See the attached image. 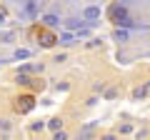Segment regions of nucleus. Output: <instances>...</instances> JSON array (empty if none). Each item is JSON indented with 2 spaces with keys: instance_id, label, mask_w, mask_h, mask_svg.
Here are the masks:
<instances>
[{
  "instance_id": "0eeeda50",
  "label": "nucleus",
  "mask_w": 150,
  "mask_h": 140,
  "mask_svg": "<svg viewBox=\"0 0 150 140\" xmlns=\"http://www.w3.org/2000/svg\"><path fill=\"white\" fill-rule=\"evenodd\" d=\"M65 25H68L70 30H78V28H80V20H75V18H70V20H65Z\"/></svg>"
},
{
  "instance_id": "f257e3e1",
  "label": "nucleus",
  "mask_w": 150,
  "mask_h": 140,
  "mask_svg": "<svg viewBox=\"0 0 150 140\" xmlns=\"http://www.w3.org/2000/svg\"><path fill=\"white\" fill-rule=\"evenodd\" d=\"M35 35H38V40H40V43H43L45 48H50V45H55V43H58L55 33H50L48 28H38V33H35Z\"/></svg>"
},
{
  "instance_id": "f8f14e48",
  "label": "nucleus",
  "mask_w": 150,
  "mask_h": 140,
  "mask_svg": "<svg viewBox=\"0 0 150 140\" xmlns=\"http://www.w3.org/2000/svg\"><path fill=\"white\" fill-rule=\"evenodd\" d=\"M18 83H20V85H30V80H28L25 75H18Z\"/></svg>"
},
{
  "instance_id": "1a4fd4ad",
  "label": "nucleus",
  "mask_w": 150,
  "mask_h": 140,
  "mask_svg": "<svg viewBox=\"0 0 150 140\" xmlns=\"http://www.w3.org/2000/svg\"><path fill=\"white\" fill-rule=\"evenodd\" d=\"M50 128H53V130H58V133H60V118H53V120H50Z\"/></svg>"
},
{
  "instance_id": "7ed1b4c3",
  "label": "nucleus",
  "mask_w": 150,
  "mask_h": 140,
  "mask_svg": "<svg viewBox=\"0 0 150 140\" xmlns=\"http://www.w3.org/2000/svg\"><path fill=\"white\" fill-rule=\"evenodd\" d=\"M33 105H35V100H33L30 95H23V98H18V113H30L33 110Z\"/></svg>"
},
{
  "instance_id": "9d476101",
  "label": "nucleus",
  "mask_w": 150,
  "mask_h": 140,
  "mask_svg": "<svg viewBox=\"0 0 150 140\" xmlns=\"http://www.w3.org/2000/svg\"><path fill=\"white\" fill-rule=\"evenodd\" d=\"M115 38H118V40H128V33H125V30H120V28H118V30H115Z\"/></svg>"
},
{
  "instance_id": "ddd939ff",
  "label": "nucleus",
  "mask_w": 150,
  "mask_h": 140,
  "mask_svg": "<svg viewBox=\"0 0 150 140\" xmlns=\"http://www.w3.org/2000/svg\"><path fill=\"white\" fill-rule=\"evenodd\" d=\"M55 140H65V133L60 130V133H55Z\"/></svg>"
},
{
  "instance_id": "20e7f679",
  "label": "nucleus",
  "mask_w": 150,
  "mask_h": 140,
  "mask_svg": "<svg viewBox=\"0 0 150 140\" xmlns=\"http://www.w3.org/2000/svg\"><path fill=\"white\" fill-rule=\"evenodd\" d=\"M85 18H88V20L100 18V8H98V5H88V8H85Z\"/></svg>"
},
{
  "instance_id": "4468645a",
  "label": "nucleus",
  "mask_w": 150,
  "mask_h": 140,
  "mask_svg": "<svg viewBox=\"0 0 150 140\" xmlns=\"http://www.w3.org/2000/svg\"><path fill=\"white\" fill-rule=\"evenodd\" d=\"M103 140H115V135H105V138H103Z\"/></svg>"
},
{
  "instance_id": "9b49d317",
  "label": "nucleus",
  "mask_w": 150,
  "mask_h": 140,
  "mask_svg": "<svg viewBox=\"0 0 150 140\" xmlns=\"http://www.w3.org/2000/svg\"><path fill=\"white\" fill-rule=\"evenodd\" d=\"M0 130L8 133V130H10V120H0Z\"/></svg>"
},
{
  "instance_id": "39448f33",
  "label": "nucleus",
  "mask_w": 150,
  "mask_h": 140,
  "mask_svg": "<svg viewBox=\"0 0 150 140\" xmlns=\"http://www.w3.org/2000/svg\"><path fill=\"white\" fill-rule=\"evenodd\" d=\"M35 10H38V3H25V8H23L25 15H35Z\"/></svg>"
},
{
  "instance_id": "423d86ee",
  "label": "nucleus",
  "mask_w": 150,
  "mask_h": 140,
  "mask_svg": "<svg viewBox=\"0 0 150 140\" xmlns=\"http://www.w3.org/2000/svg\"><path fill=\"white\" fill-rule=\"evenodd\" d=\"M43 23H45V25H48V28L58 25V15H45V18H43Z\"/></svg>"
},
{
  "instance_id": "6e6552de",
  "label": "nucleus",
  "mask_w": 150,
  "mask_h": 140,
  "mask_svg": "<svg viewBox=\"0 0 150 140\" xmlns=\"http://www.w3.org/2000/svg\"><path fill=\"white\" fill-rule=\"evenodd\" d=\"M15 58H18V60H25V58H30V50H25V48H23V50H15Z\"/></svg>"
},
{
  "instance_id": "f03ea898",
  "label": "nucleus",
  "mask_w": 150,
  "mask_h": 140,
  "mask_svg": "<svg viewBox=\"0 0 150 140\" xmlns=\"http://www.w3.org/2000/svg\"><path fill=\"white\" fill-rule=\"evenodd\" d=\"M110 18H112L115 23L128 20V8H125V5H112V8H110Z\"/></svg>"
}]
</instances>
